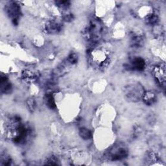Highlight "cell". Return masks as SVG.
<instances>
[{
    "label": "cell",
    "mask_w": 166,
    "mask_h": 166,
    "mask_svg": "<svg viewBox=\"0 0 166 166\" xmlns=\"http://www.w3.org/2000/svg\"><path fill=\"white\" fill-rule=\"evenodd\" d=\"M80 135L82 138L84 139H89L91 136V133H90V131H88V129H81L80 131Z\"/></svg>",
    "instance_id": "obj_2"
},
{
    "label": "cell",
    "mask_w": 166,
    "mask_h": 166,
    "mask_svg": "<svg viewBox=\"0 0 166 166\" xmlns=\"http://www.w3.org/2000/svg\"><path fill=\"white\" fill-rule=\"evenodd\" d=\"M156 97L154 93L151 92H148L144 93L143 95V100L145 103L148 104H152L156 101Z\"/></svg>",
    "instance_id": "obj_1"
}]
</instances>
